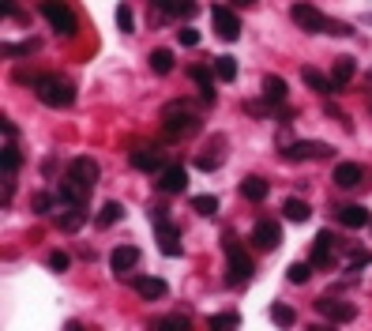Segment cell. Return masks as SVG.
<instances>
[{"label": "cell", "instance_id": "cell-1", "mask_svg": "<svg viewBox=\"0 0 372 331\" xmlns=\"http://www.w3.org/2000/svg\"><path fill=\"white\" fill-rule=\"evenodd\" d=\"M95 185H98V162L95 159H76L68 166V173H64V181H60V200L64 204H83Z\"/></svg>", "mask_w": 372, "mask_h": 331}, {"label": "cell", "instance_id": "cell-2", "mask_svg": "<svg viewBox=\"0 0 372 331\" xmlns=\"http://www.w3.org/2000/svg\"><path fill=\"white\" fill-rule=\"evenodd\" d=\"M203 128L200 121V113H196V106L192 102H184V98H177V102H170L162 109V132H165V140H188V136H196Z\"/></svg>", "mask_w": 372, "mask_h": 331}, {"label": "cell", "instance_id": "cell-3", "mask_svg": "<svg viewBox=\"0 0 372 331\" xmlns=\"http://www.w3.org/2000/svg\"><path fill=\"white\" fill-rule=\"evenodd\" d=\"M222 248H226V260H229V282H237V286H241V282H248V279H252V256H248L245 252V248H241V241H237V237L234 234H222Z\"/></svg>", "mask_w": 372, "mask_h": 331}, {"label": "cell", "instance_id": "cell-4", "mask_svg": "<svg viewBox=\"0 0 372 331\" xmlns=\"http://www.w3.org/2000/svg\"><path fill=\"white\" fill-rule=\"evenodd\" d=\"M38 98L45 106H53V109H68L72 102H76V87H72L68 79H60V76H42L38 79Z\"/></svg>", "mask_w": 372, "mask_h": 331}, {"label": "cell", "instance_id": "cell-5", "mask_svg": "<svg viewBox=\"0 0 372 331\" xmlns=\"http://www.w3.org/2000/svg\"><path fill=\"white\" fill-rule=\"evenodd\" d=\"M334 147L331 143H320V140H297L282 151L286 162H320V159H331Z\"/></svg>", "mask_w": 372, "mask_h": 331}, {"label": "cell", "instance_id": "cell-6", "mask_svg": "<svg viewBox=\"0 0 372 331\" xmlns=\"http://www.w3.org/2000/svg\"><path fill=\"white\" fill-rule=\"evenodd\" d=\"M38 12L45 15V23H49L57 34H72V31H76V12H72L64 0H42Z\"/></svg>", "mask_w": 372, "mask_h": 331}, {"label": "cell", "instance_id": "cell-7", "mask_svg": "<svg viewBox=\"0 0 372 331\" xmlns=\"http://www.w3.org/2000/svg\"><path fill=\"white\" fill-rule=\"evenodd\" d=\"M290 15H293V23L297 26H301V31H309V34H327V15H323L320 12V8H316V4H305V0H297V4L290 8Z\"/></svg>", "mask_w": 372, "mask_h": 331}, {"label": "cell", "instance_id": "cell-8", "mask_svg": "<svg viewBox=\"0 0 372 331\" xmlns=\"http://www.w3.org/2000/svg\"><path fill=\"white\" fill-rule=\"evenodd\" d=\"M211 23H215V34H218L222 42H237L241 38V19H237L234 8L215 4V8H211Z\"/></svg>", "mask_w": 372, "mask_h": 331}, {"label": "cell", "instance_id": "cell-9", "mask_svg": "<svg viewBox=\"0 0 372 331\" xmlns=\"http://www.w3.org/2000/svg\"><path fill=\"white\" fill-rule=\"evenodd\" d=\"M154 234H158V248H162V256H181V234H177V226L170 223V215L154 211Z\"/></svg>", "mask_w": 372, "mask_h": 331}, {"label": "cell", "instance_id": "cell-10", "mask_svg": "<svg viewBox=\"0 0 372 331\" xmlns=\"http://www.w3.org/2000/svg\"><path fill=\"white\" fill-rule=\"evenodd\" d=\"M316 309H320V316H327L331 324H350V320L357 316V309H353L350 301H339V298H320Z\"/></svg>", "mask_w": 372, "mask_h": 331}, {"label": "cell", "instance_id": "cell-11", "mask_svg": "<svg viewBox=\"0 0 372 331\" xmlns=\"http://www.w3.org/2000/svg\"><path fill=\"white\" fill-rule=\"evenodd\" d=\"M252 241H256V248L271 252V248H278V241H282V226H278L275 218H259L252 226Z\"/></svg>", "mask_w": 372, "mask_h": 331}, {"label": "cell", "instance_id": "cell-12", "mask_svg": "<svg viewBox=\"0 0 372 331\" xmlns=\"http://www.w3.org/2000/svg\"><path fill=\"white\" fill-rule=\"evenodd\" d=\"M334 264V237L331 229H320L312 241V268H331Z\"/></svg>", "mask_w": 372, "mask_h": 331}, {"label": "cell", "instance_id": "cell-13", "mask_svg": "<svg viewBox=\"0 0 372 331\" xmlns=\"http://www.w3.org/2000/svg\"><path fill=\"white\" fill-rule=\"evenodd\" d=\"M301 79H305V87L309 90H316V95H323V98H331V95H339V83L334 79H327L320 68H301Z\"/></svg>", "mask_w": 372, "mask_h": 331}, {"label": "cell", "instance_id": "cell-14", "mask_svg": "<svg viewBox=\"0 0 372 331\" xmlns=\"http://www.w3.org/2000/svg\"><path fill=\"white\" fill-rule=\"evenodd\" d=\"M158 192H184V185H188V173H184V166H165L162 173H158Z\"/></svg>", "mask_w": 372, "mask_h": 331}, {"label": "cell", "instance_id": "cell-15", "mask_svg": "<svg viewBox=\"0 0 372 331\" xmlns=\"http://www.w3.org/2000/svg\"><path fill=\"white\" fill-rule=\"evenodd\" d=\"M188 76H192V83H200V95H203V102H215V64H192L188 68Z\"/></svg>", "mask_w": 372, "mask_h": 331}, {"label": "cell", "instance_id": "cell-16", "mask_svg": "<svg viewBox=\"0 0 372 331\" xmlns=\"http://www.w3.org/2000/svg\"><path fill=\"white\" fill-rule=\"evenodd\" d=\"M128 162L143 173H162V151H154V147H136V151L128 154Z\"/></svg>", "mask_w": 372, "mask_h": 331}, {"label": "cell", "instance_id": "cell-17", "mask_svg": "<svg viewBox=\"0 0 372 331\" xmlns=\"http://www.w3.org/2000/svg\"><path fill=\"white\" fill-rule=\"evenodd\" d=\"M139 264V248L136 245H117L113 252H109V268H113L117 275H128Z\"/></svg>", "mask_w": 372, "mask_h": 331}, {"label": "cell", "instance_id": "cell-18", "mask_svg": "<svg viewBox=\"0 0 372 331\" xmlns=\"http://www.w3.org/2000/svg\"><path fill=\"white\" fill-rule=\"evenodd\" d=\"M331 181L339 188H357L361 181H365V170H361L357 162H339V166H334V177Z\"/></svg>", "mask_w": 372, "mask_h": 331}, {"label": "cell", "instance_id": "cell-19", "mask_svg": "<svg viewBox=\"0 0 372 331\" xmlns=\"http://www.w3.org/2000/svg\"><path fill=\"white\" fill-rule=\"evenodd\" d=\"M57 226L64 229V234H79L83 226H87V211H83V204H68L57 215Z\"/></svg>", "mask_w": 372, "mask_h": 331}, {"label": "cell", "instance_id": "cell-20", "mask_svg": "<svg viewBox=\"0 0 372 331\" xmlns=\"http://www.w3.org/2000/svg\"><path fill=\"white\" fill-rule=\"evenodd\" d=\"M334 218H339L346 229H361V226H369V211L361 207V204H342L339 211H334Z\"/></svg>", "mask_w": 372, "mask_h": 331}, {"label": "cell", "instance_id": "cell-21", "mask_svg": "<svg viewBox=\"0 0 372 331\" xmlns=\"http://www.w3.org/2000/svg\"><path fill=\"white\" fill-rule=\"evenodd\" d=\"M132 286L143 293L147 301H158V298H165V279H154V275H136L132 279Z\"/></svg>", "mask_w": 372, "mask_h": 331}, {"label": "cell", "instance_id": "cell-22", "mask_svg": "<svg viewBox=\"0 0 372 331\" xmlns=\"http://www.w3.org/2000/svg\"><path fill=\"white\" fill-rule=\"evenodd\" d=\"M267 192H271V185H267L264 177H256V173H248L245 181H241V196L252 200V204H259V200H267Z\"/></svg>", "mask_w": 372, "mask_h": 331}, {"label": "cell", "instance_id": "cell-23", "mask_svg": "<svg viewBox=\"0 0 372 331\" xmlns=\"http://www.w3.org/2000/svg\"><path fill=\"white\" fill-rule=\"evenodd\" d=\"M286 90L290 87H286L282 76H264V98L271 106H286Z\"/></svg>", "mask_w": 372, "mask_h": 331}, {"label": "cell", "instance_id": "cell-24", "mask_svg": "<svg viewBox=\"0 0 372 331\" xmlns=\"http://www.w3.org/2000/svg\"><path fill=\"white\" fill-rule=\"evenodd\" d=\"M120 218H124V207H120V204H117V200H106V204H102V207H98L95 223H98L102 229H106V226H117V223H120Z\"/></svg>", "mask_w": 372, "mask_h": 331}, {"label": "cell", "instance_id": "cell-25", "mask_svg": "<svg viewBox=\"0 0 372 331\" xmlns=\"http://www.w3.org/2000/svg\"><path fill=\"white\" fill-rule=\"evenodd\" d=\"M282 215L290 218V223H309V215H312V207L305 204V200H297V196H290L282 204Z\"/></svg>", "mask_w": 372, "mask_h": 331}, {"label": "cell", "instance_id": "cell-26", "mask_svg": "<svg viewBox=\"0 0 372 331\" xmlns=\"http://www.w3.org/2000/svg\"><path fill=\"white\" fill-rule=\"evenodd\" d=\"M353 76H357V60H353V57H334V76L331 79L339 83V87H346Z\"/></svg>", "mask_w": 372, "mask_h": 331}, {"label": "cell", "instance_id": "cell-27", "mask_svg": "<svg viewBox=\"0 0 372 331\" xmlns=\"http://www.w3.org/2000/svg\"><path fill=\"white\" fill-rule=\"evenodd\" d=\"M267 316H271V324H275V328H282V331H286V328H293L297 312H293L290 305H282V301H275V305L267 309Z\"/></svg>", "mask_w": 372, "mask_h": 331}, {"label": "cell", "instance_id": "cell-28", "mask_svg": "<svg viewBox=\"0 0 372 331\" xmlns=\"http://www.w3.org/2000/svg\"><path fill=\"white\" fill-rule=\"evenodd\" d=\"M19 166H23V154L15 151V143H4V151H0V170H4V177H12Z\"/></svg>", "mask_w": 372, "mask_h": 331}, {"label": "cell", "instance_id": "cell-29", "mask_svg": "<svg viewBox=\"0 0 372 331\" xmlns=\"http://www.w3.org/2000/svg\"><path fill=\"white\" fill-rule=\"evenodd\" d=\"M154 8L165 19H184L188 15V0H154Z\"/></svg>", "mask_w": 372, "mask_h": 331}, {"label": "cell", "instance_id": "cell-30", "mask_svg": "<svg viewBox=\"0 0 372 331\" xmlns=\"http://www.w3.org/2000/svg\"><path fill=\"white\" fill-rule=\"evenodd\" d=\"M207 328L211 331H237L241 328V316H237V312H215V316L207 320Z\"/></svg>", "mask_w": 372, "mask_h": 331}, {"label": "cell", "instance_id": "cell-31", "mask_svg": "<svg viewBox=\"0 0 372 331\" xmlns=\"http://www.w3.org/2000/svg\"><path fill=\"white\" fill-rule=\"evenodd\" d=\"M211 64H215V76L222 83H234L237 79V60L234 57H211Z\"/></svg>", "mask_w": 372, "mask_h": 331}, {"label": "cell", "instance_id": "cell-32", "mask_svg": "<svg viewBox=\"0 0 372 331\" xmlns=\"http://www.w3.org/2000/svg\"><path fill=\"white\" fill-rule=\"evenodd\" d=\"M151 72L154 76H170L173 72V53L170 49H154L151 53Z\"/></svg>", "mask_w": 372, "mask_h": 331}, {"label": "cell", "instance_id": "cell-33", "mask_svg": "<svg viewBox=\"0 0 372 331\" xmlns=\"http://www.w3.org/2000/svg\"><path fill=\"white\" fill-rule=\"evenodd\" d=\"M192 211L203 215V218H211V215L218 211V200H215V196H196V200H192Z\"/></svg>", "mask_w": 372, "mask_h": 331}, {"label": "cell", "instance_id": "cell-34", "mask_svg": "<svg viewBox=\"0 0 372 331\" xmlns=\"http://www.w3.org/2000/svg\"><path fill=\"white\" fill-rule=\"evenodd\" d=\"M158 331H192V324H188V316H165V320H158Z\"/></svg>", "mask_w": 372, "mask_h": 331}, {"label": "cell", "instance_id": "cell-35", "mask_svg": "<svg viewBox=\"0 0 372 331\" xmlns=\"http://www.w3.org/2000/svg\"><path fill=\"white\" fill-rule=\"evenodd\" d=\"M117 26H120L124 34L136 31V19H132V8H128V4H117Z\"/></svg>", "mask_w": 372, "mask_h": 331}, {"label": "cell", "instance_id": "cell-36", "mask_svg": "<svg viewBox=\"0 0 372 331\" xmlns=\"http://www.w3.org/2000/svg\"><path fill=\"white\" fill-rule=\"evenodd\" d=\"M286 275H290L293 286H305V282H309V275H312V268H309V264H290V271H286Z\"/></svg>", "mask_w": 372, "mask_h": 331}, {"label": "cell", "instance_id": "cell-37", "mask_svg": "<svg viewBox=\"0 0 372 331\" xmlns=\"http://www.w3.org/2000/svg\"><path fill=\"white\" fill-rule=\"evenodd\" d=\"M26 53H38V42H19V45L8 42L4 45V57H26Z\"/></svg>", "mask_w": 372, "mask_h": 331}, {"label": "cell", "instance_id": "cell-38", "mask_svg": "<svg viewBox=\"0 0 372 331\" xmlns=\"http://www.w3.org/2000/svg\"><path fill=\"white\" fill-rule=\"evenodd\" d=\"M177 42L181 45H200V31L196 26H184V31H177Z\"/></svg>", "mask_w": 372, "mask_h": 331}, {"label": "cell", "instance_id": "cell-39", "mask_svg": "<svg viewBox=\"0 0 372 331\" xmlns=\"http://www.w3.org/2000/svg\"><path fill=\"white\" fill-rule=\"evenodd\" d=\"M34 211H38V215L53 211V196H49V192H38V196H34Z\"/></svg>", "mask_w": 372, "mask_h": 331}, {"label": "cell", "instance_id": "cell-40", "mask_svg": "<svg viewBox=\"0 0 372 331\" xmlns=\"http://www.w3.org/2000/svg\"><path fill=\"white\" fill-rule=\"evenodd\" d=\"M68 264H72L68 252H53V256H49V268H53V271H68Z\"/></svg>", "mask_w": 372, "mask_h": 331}, {"label": "cell", "instance_id": "cell-41", "mask_svg": "<svg viewBox=\"0 0 372 331\" xmlns=\"http://www.w3.org/2000/svg\"><path fill=\"white\" fill-rule=\"evenodd\" d=\"M0 8H4V15H8V19H23V8L15 4V0H0Z\"/></svg>", "mask_w": 372, "mask_h": 331}, {"label": "cell", "instance_id": "cell-42", "mask_svg": "<svg viewBox=\"0 0 372 331\" xmlns=\"http://www.w3.org/2000/svg\"><path fill=\"white\" fill-rule=\"evenodd\" d=\"M64 331H87L83 324H76V320H68V324H64Z\"/></svg>", "mask_w": 372, "mask_h": 331}, {"label": "cell", "instance_id": "cell-43", "mask_svg": "<svg viewBox=\"0 0 372 331\" xmlns=\"http://www.w3.org/2000/svg\"><path fill=\"white\" fill-rule=\"evenodd\" d=\"M309 331H334V324H312Z\"/></svg>", "mask_w": 372, "mask_h": 331}, {"label": "cell", "instance_id": "cell-44", "mask_svg": "<svg viewBox=\"0 0 372 331\" xmlns=\"http://www.w3.org/2000/svg\"><path fill=\"white\" fill-rule=\"evenodd\" d=\"M229 4H237V8H252L256 0H229Z\"/></svg>", "mask_w": 372, "mask_h": 331}]
</instances>
